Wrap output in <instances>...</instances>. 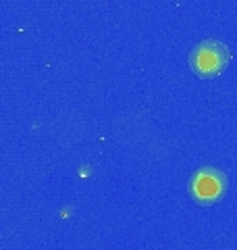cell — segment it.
Instances as JSON below:
<instances>
[{"label": "cell", "mask_w": 237, "mask_h": 250, "mask_svg": "<svg viewBox=\"0 0 237 250\" xmlns=\"http://www.w3.org/2000/svg\"><path fill=\"white\" fill-rule=\"evenodd\" d=\"M229 48L223 42L204 40L189 52V67L200 77H215L229 65Z\"/></svg>", "instance_id": "obj_1"}, {"label": "cell", "mask_w": 237, "mask_h": 250, "mask_svg": "<svg viewBox=\"0 0 237 250\" xmlns=\"http://www.w3.org/2000/svg\"><path fill=\"white\" fill-rule=\"evenodd\" d=\"M225 188H227V179L220 171L206 167V169H200L198 173L192 177V186H189V192L192 196L202 202V205H210V202L218 200L220 196L225 194Z\"/></svg>", "instance_id": "obj_2"}]
</instances>
